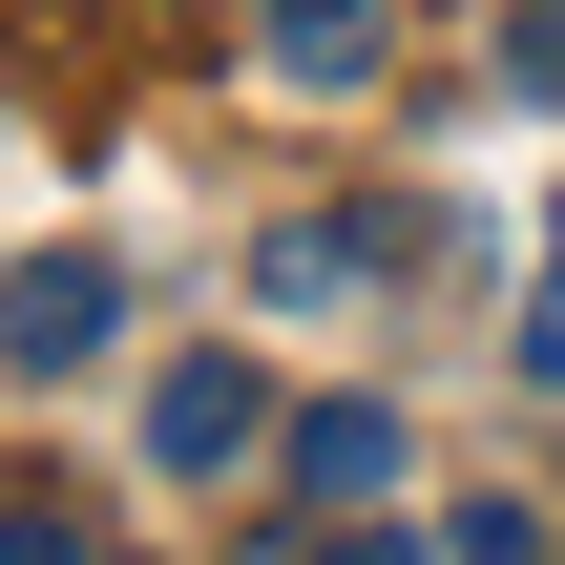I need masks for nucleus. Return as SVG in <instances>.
I'll use <instances>...</instances> for the list:
<instances>
[{
    "instance_id": "nucleus-1",
    "label": "nucleus",
    "mask_w": 565,
    "mask_h": 565,
    "mask_svg": "<svg viewBox=\"0 0 565 565\" xmlns=\"http://www.w3.org/2000/svg\"><path fill=\"white\" fill-rule=\"evenodd\" d=\"M126 335V273L105 252H42V273H0V377H84Z\"/></svg>"
},
{
    "instance_id": "nucleus-2",
    "label": "nucleus",
    "mask_w": 565,
    "mask_h": 565,
    "mask_svg": "<svg viewBox=\"0 0 565 565\" xmlns=\"http://www.w3.org/2000/svg\"><path fill=\"white\" fill-rule=\"evenodd\" d=\"M252 440H273V377H252V356H168V377H147V461H168V482H231Z\"/></svg>"
},
{
    "instance_id": "nucleus-3",
    "label": "nucleus",
    "mask_w": 565,
    "mask_h": 565,
    "mask_svg": "<svg viewBox=\"0 0 565 565\" xmlns=\"http://www.w3.org/2000/svg\"><path fill=\"white\" fill-rule=\"evenodd\" d=\"M398 482V398H315L294 419V503H377Z\"/></svg>"
},
{
    "instance_id": "nucleus-4",
    "label": "nucleus",
    "mask_w": 565,
    "mask_h": 565,
    "mask_svg": "<svg viewBox=\"0 0 565 565\" xmlns=\"http://www.w3.org/2000/svg\"><path fill=\"white\" fill-rule=\"evenodd\" d=\"M377 273H398V231H273V252H252L273 315H335V294H377Z\"/></svg>"
},
{
    "instance_id": "nucleus-5",
    "label": "nucleus",
    "mask_w": 565,
    "mask_h": 565,
    "mask_svg": "<svg viewBox=\"0 0 565 565\" xmlns=\"http://www.w3.org/2000/svg\"><path fill=\"white\" fill-rule=\"evenodd\" d=\"M273 84H377V0H273Z\"/></svg>"
},
{
    "instance_id": "nucleus-6",
    "label": "nucleus",
    "mask_w": 565,
    "mask_h": 565,
    "mask_svg": "<svg viewBox=\"0 0 565 565\" xmlns=\"http://www.w3.org/2000/svg\"><path fill=\"white\" fill-rule=\"evenodd\" d=\"M440 565H545V503H461V545Z\"/></svg>"
},
{
    "instance_id": "nucleus-7",
    "label": "nucleus",
    "mask_w": 565,
    "mask_h": 565,
    "mask_svg": "<svg viewBox=\"0 0 565 565\" xmlns=\"http://www.w3.org/2000/svg\"><path fill=\"white\" fill-rule=\"evenodd\" d=\"M503 84H565V0H524V21H503Z\"/></svg>"
},
{
    "instance_id": "nucleus-8",
    "label": "nucleus",
    "mask_w": 565,
    "mask_h": 565,
    "mask_svg": "<svg viewBox=\"0 0 565 565\" xmlns=\"http://www.w3.org/2000/svg\"><path fill=\"white\" fill-rule=\"evenodd\" d=\"M0 565H105L84 524H42V503H0Z\"/></svg>"
},
{
    "instance_id": "nucleus-9",
    "label": "nucleus",
    "mask_w": 565,
    "mask_h": 565,
    "mask_svg": "<svg viewBox=\"0 0 565 565\" xmlns=\"http://www.w3.org/2000/svg\"><path fill=\"white\" fill-rule=\"evenodd\" d=\"M524 377H545V398H565V273H545V315H524Z\"/></svg>"
},
{
    "instance_id": "nucleus-10",
    "label": "nucleus",
    "mask_w": 565,
    "mask_h": 565,
    "mask_svg": "<svg viewBox=\"0 0 565 565\" xmlns=\"http://www.w3.org/2000/svg\"><path fill=\"white\" fill-rule=\"evenodd\" d=\"M315 565H440V545H398V524H335V545H315Z\"/></svg>"
},
{
    "instance_id": "nucleus-11",
    "label": "nucleus",
    "mask_w": 565,
    "mask_h": 565,
    "mask_svg": "<svg viewBox=\"0 0 565 565\" xmlns=\"http://www.w3.org/2000/svg\"><path fill=\"white\" fill-rule=\"evenodd\" d=\"M545 273H565V210H545Z\"/></svg>"
}]
</instances>
